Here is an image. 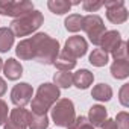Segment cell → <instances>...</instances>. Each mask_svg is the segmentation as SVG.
Returning a JSON list of instances; mask_svg holds the SVG:
<instances>
[{"label": "cell", "instance_id": "cell-1", "mask_svg": "<svg viewBox=\"0 0 129 129\" xmlns=\"http://www.w3.org/2000/svg\"><path fill=\"white\" fill-rule=\"evenodd\" d=\"M59 100V88L55 84H41L37 90L35 97L30 100V112L38 115H46L49 109Z\"/></svg>", "mask_w": 129, "mask_h": 129}, {"label": "cell", "instance_id": "cell-2", "mask_svg": "<svg viewBox=\"0 0 129 129\" xmlns=\"http://www.w3.org/2000/svg\"><path fill=\"white\" fill-rule=\"evenodd\" d=\"M43 23H44L43 14L40 11H35L34 9L32 12H29V14L20 17V18H15L11 23L9 29L14 34V37H27L32 32H35Z\"/></svg>", "mask_w": 129, "mask_h": 129}, {"label": "cell", "instance_id": "cell-3", "mask_svg": "<svg viewBox=\"0 0 129 129\" xmlns=\"http://www.w3.org/2000/svg\"><path fill=\"white\" fill-rule=\"evenodd\" d=\"M75 118H76L75 105L70 99H59L52 106V120L56 126L69 127Z\"/></svg>", "mask_w": 129, "mask_h": 129}, {"label": "cell", "instance_id": "cell-4", "mask_svg": "<svg viewBox=\"0 0 129 129\" xmlns=\"http://www.w3.org/2000/svg\"><path fill=\"white\" fill-rule=\"evenodd\" d=\"M49 38L47 34L44 32H40V34H35L23 41H20L15 47V53L20 59H24V61H29V59H35L37 58V53L38 50L41 49L43 43Z\"/></svg>", "mask_w": 129, "mask_h": 129}, {"label": "cell", "instance_id": "cell-5", "mask_svg": "<svg viewBox=\"0 0 129 129\" xmlns=\"http://www.w3.org/2000/svg\"><path fill=\"white\" fill-rule=\"evenodd\" d=\"M82 30L87 34L90 41L93 44H96V46H99L103 34L106 32L102 17H99L96 14H90V15L84 17V20H82Z\"/></svg>", "mask_w": 129, "mask_h": 129}, {"label": "cell", "instance_id": "cell-6", "mask_svg": "<svg viewBox=\"0 0 129 129\" xmlns=\"http://www.w3.org/2000/svg\"><path fill=\"white\" fill-rule=\"evenodd\" d=\"M34 11L32 2L23 0V2H12V0H0V14L20 18Z\"/></svg>", "mask_w": 129, "mask_h": 129}, {"label": "cell", "instance_id": "cell-7", "mask_svg": "<svg viewBox=\"0 0 129 129\" xmlns=\"http://www.w3.org/2000/svg\"><path fill=\"white\" fill-rule=\"evenodd\" d=\"M58 55H59V43H58V40L49 37L43 43L41 49L38 50L35 61H38L40 64H44V66H50V64L55 62Z\"/></svg>", "mask_w": 129, "mask_h": 129}, {"label": "cell", "instance_id": "cell-8", "mask_svg": "<svg viewBox=\"0 0 129 129\" xmlns=\"http://www.w3.org/2000/svg\"><path fill=\"white\" fill-rule=\"evenodd\" d=\"M103 6L106 8V18L114 24H121L127 20V9L124 6L123 0H111L103 2Z\"/></svg>", "mask_w": 129, "mask_h": 129}, {"label": "cell", "instance_id": "cell-9", "mask_svg": "<svg viewBox=\"0 0 129 129\" xmlns=\"http://www.w3.org/2000/svg\"><path fill=\"white\" fill-rule=\"evenodd\" d=\"M32 96H34V90H32V87L27 82L17 84L12 88V91H11V100L18 108H24L27 103H30Z\"/></svg>", "mask_w": 129, "mask_h": 129}, {"label": "cell", "instance_id": "cell-10", "mask_svg": "<svg viewBox=\"0 0 129 129\" xmlns=\"http://www.w3.org/2000/svg\"><path fill=\"white\" fill-rule=\"evenodd\" d=\"M29 111L24 108H14L5 123V129H27Z\"/></svg>", "mask_w": 129, "mask_h": 129}, {"label": "cell", "instance_id": "cell-11", "mask_svg": "<svg viewBox=\"0 0 129 129\" xmlns=\"http://www.w3.org/2000/svg\"><path fill=\"white\" fill-rule=\"evenodd\" d=\"M88 50V44L85 41L84 37H79V35H75V37H70L67 41H66V46H64V52L69 53L70 56H73L75 59L78 58H82Z\"/></svg>", "mask_w": 129, "mask_h": 129}, {"label": "cell", "instance_id": "cell-12", "mask_svg": "<svg viewBox=\"0 0 129 129\" xmlns=\"http://www.w3.org/2000/svg\"><path fill=\"white\" fill-rule=\"evenodd\" d=\"M121 41H123V40H121V37H120V34H118L117 30H108V32L103 34V37H102L99 46H100V49H102L103 52L112 53V52L120 46Z\"/></svg>", "mask_w": 129, "mask_h": 129}, {"label": "cell", "instance_id": "cell-13", "mask_svg": "<svg viewBox=\"0 0 129 129\" xmlns=\"http://www.w3.org/2000/svg\"><path fill=\"white\" fill-rule=\"evenodd\" d=\"M108 120V112L106 108L102 105H93L88 112V121L91 123L93 127H102L105 121Z\"/></svg>", "mask_w": 129, "mask_h": 129}, {"label": "cell", "instance_id": "cell-14", "mask_svg": "<svg viewBox=\"0 0 129 129\" xmlns=\"http://www.w3.org/2000/svg\"><path fill=\"white\" fill-rule=\"evenodd\" d=\"M3 73L9 81H17L23 75V66L14 58H9L3 64Z\"/></svg>", "mask_w": 129, "mask_h": 129}, {"label": "cell", "instance_id": "cell-15", "mask_svg": "<svg viewBox=\"0 0 129 129\" xmlns=\"http://www.w3.org/2000/svg\"><path fill=\"white\" fill-rule=\"evenodd\" d=\"M94 81V75L87 70V69H81L76 73H73V85H76L79 90H87Z\"/></svg>", "mask_w": 129, "mask_h": 129}, {"label": "cell", "instance_id": "cell-16", "mask_svg": "<svg viewBox=\"0 0 129 129\" xmlns=\"http://www.w3.org/2000/svg\"><path fill=\"white\" fill-rule=\"evenodd\" d=\"M53 66H55L59 72H70L72 69H75V67H76V59L62 50V52H59L58 58L55 59Z\"/></svg>", "mask_w": 129, "mask_h": 129}, {"label": "cell", "instance_id": "cell-17", "mask_svg": "<svg viewBox=\"0 0 129 129\" xmlns=\"http://www.w3.org/2000/svg\"><path fill=\"white\" fill-rule=\"evenodd\" d=\"M111 75L115 79H126L129 76V62H127V59H115L111 66Z\"/></svg>", "mask_w": 129, "mask_h": 129}, {"label": "cell", "instance_id": "cell-18", "mask_svg": "<svg viewBox=\"0 0 129 129\" xmlns=\"http://www.w3.org/2000/svg\"><path fill=\"white\" fill-rule=\"evenodd\" d=\"M91 97L99 102H108L112 97V88L108 84H97L91 90Z\"/></svg>", "mask_w": 129, "mask_h": 129}, {"label": "cell", "instance_id": "cell-19", "mask_svg": "<svg viewBox=\"0 0 129 129\" xmlns=\"http://www.w3.org/2000/svg\"><path fill=\"white\" fill-rule=\"evenodd\" d=\"M14 34L9 27H0V53H6L14 44Z\"/></svg>", "mask_w": 129, "mask_h": 129}, {"label": "cell", "instance_id": "cell-20", "mask_svg": "<svg viewBox=\"0 0 129 129\" xmlns=\"http://www.w3.org/2000/svg\"><path fill=\"white\" fill-rule=\"evenodd\" d=\"M72 5L73 3L72 2H67V0H49V2H47L49 9L53 14H56V15H62V14L69 12L70 8H72Z\"/></svg>", "mask_w": 129, "mask_h": 129}, {"label": "cell", "instance_id": "cell-21", "mask_svg": "<svg viewBox=\"0 0 129 129\" xmlns=\"http://www.w3.org/2000/svg\"><path fill=\"white\" fill-rule=\"evenodd\" d=\"M53 82L58 88H70L73 85V73L58 72V73L53 75Z\"/></svg>", "mask_w": 129, "mask_h": 129}, {"label": "cell", "instance_id": "cell-22", "mask_svg": "<svg viewBox=\"0 0 129 129\" xmlns=\"http://www.w3.org/2000/svg\"><path fill=\"white\" fill-rule=\"evenodd\" d=\"M47 126H49L47 115H38L29 111V120H27L29 129H47Z\"/></svg>", "mask_w": 129, "mask_h": 129}, {"label": "cell", "instance_id": "cell-23", "mask_svg": "<svg viewBox=\"0 0 129 129\" xmlns=\"http://www.w3.org/2000/svg\"><path fill=\"white\" fill-rule=\"evenodd\" d=\"M90 62L94 67H103L108 64V53L102 49H94L90 55Z\"/></svg>", "mask_w": 129, "mask_h": 129}, {"label": "cell", "instance_id": "cell-24", "mask_svg": "<svg viewBox=\"0 0 129 129\" xmlns=\"http://www.w3.org/2000/svg\"><path fill=\"white\" fill-rule=\"evenodd\" d=\"M82 20L84 17L79 15V14H72L66 18V21H64V24H66V29L69 32H78L82 29Z\"/></svg>", "mask_w": 129, "mask_h": 129}, {"label": "cell", "instance_id": "cell-25", "mask_svg": "<svg viewBox=\"0 0 129 129\" xmlns=\"http://www.w3.org/2000/svg\"><path fill=\"white\" fill-rule=\"evenodd\" d=\"M69 129H94L93 126H91V123L88 121V118L87 117H76L75 120H73V123L69 126Z\"/></svg>", "mask_w": 129, "mask_h": 129}, {"label": "cell", "instance_id": "cell-26", "mask_svg": "<svg viewBox=\"0 0 129 129\" xmlns=\"http://www.w3.org/2000/svg\"><path fill=\"white\" fill-rule=\"evenodd\" d=\"M111 55H112L114 61H115V59H127V43H126V41H121L120 46H118Z\"/></svg>", "mask_w": 129, "mask_h": 129}, {"label": "cell", "instance_id": "cell-27", "mask_svg": "<svg viewBox=\"0 0 129 129\" xmlns=\"http://www.w3.org/2000/svg\"><path fill=\"white\" fill-rule=\"evenodd\" d=\"M114 121H115V124H117L118 129H129V114L126 111L118 112Z\"/></svg>", "mask_w": 129, "mask_h": 129}, {"label": "cell", "instance_id": "cell-28", "mask_svg": "<svg viewBox=\"0 0 129 129\" xmlns=\"http://www.w3.org/2000/svg\"><path fill=\"white\" fill-rule=\"evenodd\" d=\"M102 6H103V2H93V0H85V2L82 3V8L87 12H96Z\"/></svg>", "mask_w": 129, "mask_h": 129}, {"label": "cell", "instance_id": "cell-29", "mask_svg": "<svg viewBox=\"0 0 129 129\" xmlns=\"http://www.w3.org/2000/svg\"><path fill=\"white\" fill-rule=\"evenodd\" d=\"M8 115H9V108H8V103H6L5 100L0 99V124H5V123H6Z\"/></svg>", "mask_w": 129, "mask_h": 129}, {"label": "cell", "instance_id": "cell-30", "mask_svg": "<svg viewBox=\"0 0 129 129\" xmlns=\"http://www.w3.org/2000/svg\"><path fill=\"white\" fill-rule=\"evenodd\" d=\"M127 93H129V84H124L120 90V103L126 108L129 106V94Z\"/></svg>", "mask_w": 129, "mask_h": 129}, {"label": "cell", "instance_id": "cell-31", "mask_svg": "<svg viewBox=\"0 0 129 129\" xmlns=\"http://www.w3.org/2000/svg\"><path fill=\"white\" fill-rule=\"evenodd\" d=\"M102 129H118V127H117V124H115V121L112 118H108L105 121V124L102 126Z\"/></svg>", "mask_w": 129, "mask_h": 129}, {"label": "cell", "instance_id": "cell-32", "mask_svg": "<svg viewBox=\"0 0 129 129\" xmlns=\"http://www.w3.org/2000/svg\"><path fill=\"white\" fill-rule=\"evenodd\" d=\"M5 93H6V82H5V79L0 78V97H2Z\"/></svg>", "mask_w": 129, "mask_h": 129}, {"label": "cell", "instance_id": "cell-33", "mask_svg": "<svg viewBox=\"0 0 129 129\" xmlns=\"http://www.w3.org/2000/svg\"><path fill=\"white\" fill-rule=\"evenodd\" d=\"M3 70V61H2V58H0V72Z\"/></svg>", "mask_w": 129, "mask_h": 129}]
</instances>
